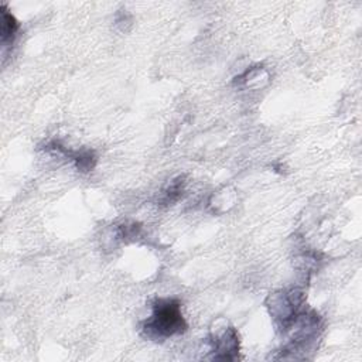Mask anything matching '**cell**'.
<instances>
[{"label": "cell", "instance_id": "1", "mask_svg": "<svg viewBox=\"0 0 362 362\" xmlns=\"http://www.w3.org/2000/svg\"><path fill=\"white\" fill-rule=\"evenodd\" d=\"M188 324L181 303L174 297H158L151 304V314L141 324V335L150 341H165L187 331Z\"/></svg>", "mask_w": 362, "mask_h": 362}, {"label": "cell", "instance_id": "2", "mask_svg": "<svg viewBox=\"0 0 362 362\" xmlns=\"http://www.w3.org/2000/svg\"><path fill=\"white\" fill-rule=\"evenodd\" d=\"M304 301L305 294L300 287H290L269 296L267 308L277 329L287 332V329L303 311Z\"/></svg>", "mask_w": 362, "mask_h": 362}, {"label": "cell", "instance_id": "3", "mask_svg": "<svg viewBox=\"0 0 362 362\" xmlns=\"http://www.w3.org/2000/svg\"><path fill=\"white\" fill-rule=\"evenodd\" d=\"M211 352L215 361H238L240 341L238 329L233 325H223L221 329L211 332Z\"/></svg>", "mask_w": 362, "mask_h": 362}, {"label": "cell", "instance_id": "4", "mask_svg": "<svg viewBox=\"0 0 362 362\" xmlns=\"http://www.w3.org/2000/svg\"><path fill=\"white\" fill-rule=\"evenodd\" d=\"M42 150L49 154H59V156H64L65 158H69L74 163V165L76 167V170L81 173L92 171L98 163V156L93 150H90V148L72 150V148H68L66 146H64L58 140H51V141L45 143Z\"/></svg>", "mask_w": 362, "mask_h": 362}, {"label": "cell", "instance_id": "5", "mask_svg": "<svg viewBox=\"0 0 362 362\" xmlns=\"http://www.w3.org/2000/svg\"><path fill=\"white\" fill-rule=\"evenodd\" d=\"M20 31V23L3 3L0 7V44L1 54L6 58V54L13 48L16 38Z\"/></svg>", "mask_w": 362, "mask_h": 362}, {"label": "cell", "instance_id": "6", "mask_svg": "<svg viewBox=\"0 0 362 362\" xmlns=\"http://www.w3.org/2000/svg\"><path fill=\"white\" fill-rule=\"evenodd\" d=\"M184 185H185V181L181 177L170 181V184L163 189V194H161L158 202L161 205H171V204H174L175 201H178L182 197Z\"/></svg>", "mask_w": 362, "mask_h": 362}]
</instances>
